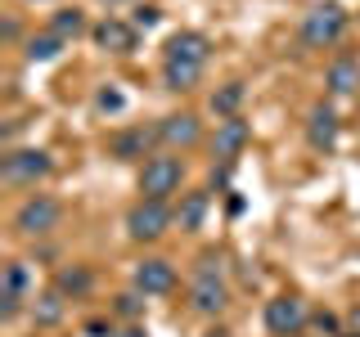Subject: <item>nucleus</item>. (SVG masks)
<instances>
[{
    "label": "nucleus",
    "mask_w": 360,
    "mask_h": 337,
    "mask_svg": "<svg viewBox=\"0 0 360 337\" xmlns=\"http://www.w3.org/2000/svg\"><path fill=\"white\" fill-rule=\"evenodd\" d=\"M248 140H252V126H248L243 117H225L217 135H212V153L221 157V162H234L243 149H248Z\"/></svg>",
    "instance_id": "f8f14e48"
},
{
    "label": "nucleus",
    "mask_w": 360,
    "mask_h": 337,
    "mask_svg": "<svg viewBox=\"0 0 360 337\" xmlns=\"http://www.w3.org/2000/svg\"><path fill=\"white\" fill-rule=\"evenodd\" d=\"M50 171H54V162H50V153H41V149H9L0 157V180L14 185V189L37 185V180H45Z\"/></svg>",
    "instance_id": "20e7f679"
},
{
    "label": "nucleus",
    "mask_w": 360,
    "mask_h": 337,
    "mask_svg": "<svg viewBox=\"0 0 360 337\" xmlns=\"http://www.w3.org/2000/svg\"><path fill=\"white\" fill-rule=\"evenodd\" d=\"M131 22H135V27H144V32H149V27H158V22H162V9H158V5H140Z\"/></svg>",
    "instance_id": "bb28decb"
},
{
    "label": "nucleus",
    "mask_w": 360,
    "mask_h": 337,
    "mask_svg": "<svg viewBox=\"0 0 360 337\" xmlns=\"http://www.w3.org/2000/svg\"><path fill=\"white\" fill-rule=\"evenodd\" d=\"M144 292H122L117 301H112V315H117V319H140V310H144Z\"/></svg>",
    "instance_id": "b1692460"
},
{
    "label": "nucleus",
    "mask_w": 360,
    "mask_h": 337,
    "mask_svg": "<svg viewBox=\"0 0 360 337\" xmlns=\"http://www.w3.org/2000/svg\"><path fill=\"white\" fill-rule=\"evenodd\" d=\"M50 32L59 41H77L86 32V14H82V9H54V14H50Z\"/></svg>",
    "instance_id": "aec40b11"
},
{
    "label": "nucleus",
    "mask_w": 360,
    "mask_h": 337,
    "mask_svg": "<svg viewBox=\"0 0 360 337\" xmlns=\"http://www.w3.org/2000/svg\"><path fill=\"white\" fill-rule=\"evenodd\" d=\"M90 288H95V270L90 265H59L54 270V292H63V297L82 301V297H90Z\"/></svg>",
    "instance_id": "dca6fc26"
},
{
    "label": "nucleus",
    "mask_w": 360,
    "mask_h": 337,
    "mask_svg": "<svg viewBox=\"0 0 360 337\" xmlns=\"http://www.w3.org/2000/svg\"><path fill=\"white\" fill-rule=\"evenodd\" d=\"M311 324V310L297 292H279L266 301V329L270 337H302V329Z\"/></svg>",
    "instance_id": "423d86ee"
},
{
    "label": "nucleus",
    "mask_w": 360,
    "mask_h": 337,
    "mask_svg": "<svg viewBox=\"0 0 360 337\" xmlns=\"http://www.w3.org/2000/svg\"><path fill=\"white\" fill-rule=\"evenodd\" d=\"M63 301H68L63 292H41L37 306H32V319H37L41 329H54V324L63 319Z\"/></svg>",
    "instance_id": "4be33fe9"
},
{
    "label": "nucleus",
    "mask_w": 360,
    "mask_h": 337,
    "mask_svg": "<svg viewBox=\"0 0 360 337\" xmlns=\"http://www.w3.org/2000/svg\"><path fill=\"white\" fill-rule=\"evenodd\" d=\"M0 292H18V297H22V292H27V265L9 261L5 265V279H0Z\"/></svg>",
    "instance_id": "5701e85b"
},
{
    "label": "nucleus",
    "mask_w": 360,
    "mask_h": 337,
    "mask_svg": "<svg viewBox=\"0 0 360 337\" xmlns=\"http://www.w3.org/2000/svg\"><path fill=\"white\" fill-rule=\"evenodd\" d=\"M153 131H158V140H162L167 149H194L202 140V121L194 112H172V117H162Z\"/></svg>",
    "instance_id": "9d476101"
},
{
    "label": "nucleus",
    "mask_w": 360,
    "mask_h": 337,
    "mask_svg": "<svg viewBox=\"0 0 360 337\" xmlns=\"http://www.w3.org/2000/svg\"><path fill=\"white\" fill-rule=\"evenodd\" d=\"M63 45L68 41H59L50 27H45V32H37V37H27V45H22V59H27V63H54L63 54Z\"/></svg>",
    "instance_id": "a211bd4d"
},
{
    "label": "nucleus",
    "mask_w": 360,
    "mask_h": 337,
    "mask_svg": "<svg viewBox=\"0 0 360 337\" xmlns=\"http://www.w3.org/2000/svg\"><path fill=\"white\" fill-rule=\"evenodd\" d=\"M202 77V63H162V86L176 90V95H185V90H194Z\"/></svg>",
    "instance_id": "6ab92c4d"
},
{
    "label": "nucleus",
    "mask_w": 360,
    "mask_h": 337,
    "mask_svg": "<svg viewBox=\"0 0 360 337\" xmlns=\"http://www.w3.org/2000/svg\"><path fill=\"white\" fill-rule=\"evenodd\" d=\"M347 37V14L338 5H315L307 18H302V32L297 41L307 45V50H329V45H338Z\"/></svg>",
    "instance_id": "7ed1b4c3"
},
{
    "label": "nucleus",
    "mask_w": 360,
    "mask_h": 337,
    "mask_svg": "<svg viewBox=\"0 0 360 337\" xmlns=\"http://www.w3.org/2000/svg\"><path fill=\"white\" fill-rule=\"evenodd\" d=\"M90 37H95V45L108 50V54H135V45H140V27L127 22V18H104V22L90 27Z\"/></svg>",
    "instance_id": "6e6552de"
},
{
    "label": "nucleus",
    "mask_w": 360,
    "mask_h": 337,
    "mask_svg": "<svg viewBox=\"0 0 360 337\" xmlns=\"http://www.w3.org/2000/svg\"><path fill=\"white\" fill-rule=\"evenodd\" d=\"M311 329L324 333V337H342V319L333 310H311Z\"/></svg>",
    "instance_id": "393cba45"
},
{
    "label": "nucleus",
    "mask_w": 360,
    "mask_h": 337,
    "mask_svg": "<svg viewBox=\"0 0 360 337\" xmlns=\"http://www.w3.org/2000/svg\"><path fill=\"white\" fill-rule=\"evenodd\" d=\"M180 180H185V162L176 153H153L140 166V194L153 198V202H167L180 189Z\"/></svg>",
    "instance_id": "f03ea898"
},
{
    "label": "nucleus",
    "mask_w": 360,
    "mask_h": 337,
    "mask_svg": "<svg viewBox=\"0 0 360 337\" xmlns=\"http://www.w3.org/2000/svg\"><path fill=\"white\" fill-rule=\"evenodd\" d=\"M347 329H352V333H360V301H356L352 310H347Z\"/></svg>",
    "instance_id": "7c9ffc66"
},
{
    "label": "nucleus",
    "mask_w": 360,
    "mask_h": 337,
    "mask_svg": "<svg viewBox=\"0 0 360 337\" xmlns=\"http://www.w3.org/2000/svg\"><path fill=\"white\" fill-rule=\"evenodd\" d=\"M18 310H22V297L18 292H0V319H18Z\"/></svg>",
    "instance_id": "cd10ccee"
},
{
    "label": "nucleus",
    "mask_w": 360,
    "mask_h": 337,
    "mask_svg": "<svg viewBox=\"0 0 360 337\" xmlns=\"http://www.w3.org/2000/svg\"><path fill=\"white\" fill-rule=\"evenodd\" d=\"M153 140H158V131L127 126V131H117L108 140V157H117V162H149V157H153Z\"/></svg>",
    "instance_id": "1a4fd4ad"
},
{
    "label": "nucleus",
    "mask_w": 360,
    "mask_h": 337,
    "mask_svg": "<svg viewBox=\"0 0 360 337\" xmlns=\"http://www.w3.org/2000/svg\"><path fill=\"white\" fill-rule=\"evenodd\" d=\"M243 81H225L217 95H212V112H217V117L225 121V117H239V104H243Z\"/></svg>",
    "instance_id": "412c9836"
},
{
    "label": "nucleus",
    "mask_w": 360,
    "mask_h": 337,
    "mask_svg": "<svg viewBox=\"0 0 360 337\" xmlns=\"http://www.w3.org/2000/svg\"><path fill=\"white\" fill-rule=\"evenodd\" d=\"M176 211L167 207V202H153V198H140L135 207L127 211V234L135 243H158L167 230H172Z\"/></svg>",
    "instance_id": "39448f33"
},
{
    "label": "nucleus",
    "mask_w": 360,
    "mask_h": 337,
    "mask_svg": "<svg viewBox=\"0 0 360 337\" xmlns=\"http://www.w3.org/2000/svg\"><path fill=\"white\" fill-rule=\"evenodd\" d=\"M189 306H194V315L217 319V315L230 306V288H225V279L221 275H194V284H189Z\"/></svg>",
    "instance_id": "0eeeda50"
},
{
    "label": "nucleus",
    "mask_w": 360,
    "mask_h": 337,
    "mask_svg": "<svg viewBox=\"0 0 360 337\" xmlns=\"http://www.w3.org/2000/svg\"><path fill=\"white\" fill-rule=\"evenodd\" d=\"M324 86H329V95H356L360 90V59L356 54H338L329 63V72H324Z\"/></svg>",
    "instance_id": "2eb2a0df"
},
{
    "label": "nucleus",
    "mask_w": 360,
    "mask_h": 337,
    "mask_svg": "<svg viewBox=\"0 0 360 337\" xmlns=\"http://www.w3.org/2000/svg\"><path fill=\"white\" fill-rule=\"evenodd\" d=\"M95 108H99V112H122V90H117V86H104V90L95 95Z\"/></svg>",
    "instance_id": "a878e982"
},
{
    "label": "nucleus",
    "mask_w": 360,
    "mask_h": 337,
    "mask_svg": "<svg viewBox=\"0 0 360 337\" xmlns=\"http://www.w3.org/2000/svg\"><path fill=\"white\" fill-rule=\"evenodd\" d=\"M172 288H176V265L172 261L149 256V261L135 265V292H144V297H167Z\"/></svg>",
    "instance_id": "9b49d317"
},
{
    "label": "nucleus",
    "mask_w": 360,
    "mask_h": 337,
    "mask_svg": "<svg viewBox=\"0 0 360 337\" xmlns=\"http://www.w3.org/2000/svg\"><path fill=\"white\" fill-rule=\"evenodd\" d=\"M104 5H127V0H104Z\"/></svg>",
    "instance_id": "72a5a7b5"
},
{
    "label": "nucleus",
    "mask_w": 360,
    "mask_h": 337,
    "mask_svg": "<svg viewBox=\"0 0 360 337\" xmlns=\"http://www.w3.org/2000/svg\"><path fill=\"white\" fill-rule=\"evenodd\" d=\"M86 337H112V329H108L104 319H90V324H86Z\"/></svg>",
    "instance_id": "c756f323"
},
{
    "label": "nucleus",
    "mask_w": 360,
    "mask_h": 337,
    "mask_svg": "<svg viewBox=\"0 0 360 337\" xmlns=\"http://www.w3.org/2000/svg\"><path fill=\"white\" fill-rule=\"evenodd\" d=\"M212 54V41L202 32H176L167 41V63H207Z\"/></svg>",
    "instance_id": "4468645a"
},
{
    "label": "nucleus",
    "mask_w": 360,
    "mask_h": 337,
    "mask_svg": "<svg viewBox=\"0 0 360 337\" xmlns=\"http://www.w3.org/2000/svg\"><path fill=\"white\" fill-rule=\"evenodd\" d=\"M207 337H230V333H225V329H212V333H207Z\"/></svg>",
    "instance_id": "473e14b6"
},
{
    "label": "nucleus",
    "mask_w": 360,
    "mask_h": 337,
    "mask_svg": "<svg viewBox=\"0 0 360 337\" xmlns=\"http://www.w3.org/2000/svg\"><path fill=\"white\" fill-rule=\"evenodd\" d=\"M338 131H342V121H338L333 104H315V108L307 112V140H311V149L329 153L333 144H338Z\"/></svg>",
    "instance_id": "ddd939ff"
},
{
    "label": "nucleus",
    "mask_w": 360,
    "mask_h": 337,
    "mask_svg": "<svg viewBox=\"0 0 360 337\" xmlns=\"http://www.w3.org/2000/svg\"><path fill=\"white\" fill-rule=\"evenodd\" d=\"M112 337H149L144 329H122V333H112Z\"/></svg>",
    "instance_id": "2f4dec72"
},
{
    "label": "nucleus",
    "mask_w": 360,
    "mask_h": 337,
    "mask_svg": "<svg viewBox=\"0 0 360 337\" xmlns=\"http://www.w3.org/2000/svg\"><path fill=\"white\" fill-rule=\"evenodd\" d=\"M207 207H212L207 189H189V194L180 198V207H176V220H180V230H198V225L207 220Z\"/></svg>",
    "instance_id": "f3484780"
},
{
    "label": "nucleus",
    "mask_w": 360,
    "mask_h": 337,
    "mask_svg": "<svg viewBox=\"0 0 360 337\" xmlns=\"http://www.w3.org/2000/svg\"><path fill=\"white\" fill-rule=\"evenodd\" d=\"M0 37H5V45H14V41L22 37V27H18L14 18H5V27H0Z\"/></svg>",
    "instance_id": "c85d7f7f"
},
{
    "label": "nucleus",
    "mask_w": 360,
    "mask_h": 337,
    "mask_svg": "<svg viewBox=\"0 0 360 337\" xmlns=\"http://www.w3.org/2000/svg\"><path fill=\"white\" fill-rule=\"evenodd\" d=\"M59 220H63V207H59V198H50V194H27L14 211V230L22 239H45V234L59 230Z\"/></svg>",
    "instance_id": "f257e3e1"
}]
</instances>
